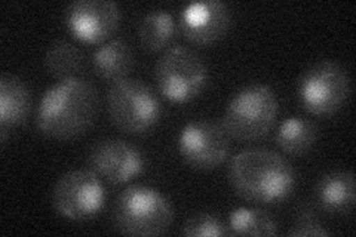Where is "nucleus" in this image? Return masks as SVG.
<instances>
[{"label":"nucleus","mask_w":356,"mask_h":237,"mask_svg":"<svg viewBox=\"0 0 356 237\" xmlns=\"http://www.w3.org/2000/svg\"><path fill=\"white\" fill-rule=\"evenodd\" d=\"M229 181L243 200L255 205H277L293 195L297 175L291 163L280 153L251 147L233 156Z\"/></svg>","instance_id":"f257e3e1"},{"label":"nucleus","mask_w":356,"mask_h":237,"mask_svg":"<svg viewBox=\"0 0 356 237\" xmlns=\"http://www.w3.org/2000/svg\"><path fill=\"white\" fill-rule=\"evenodd\" d=\"M98 92L83 77L63 79L49 86L38 107L39 131L54 140H72L85 133L98 113Z\"/></svg>","instance_id":"f03ea898"},{"label":"nucleus","mask_w":356,"mask_h":237,"mask_svg":"<svg viewBox=\"0 0 356 237\" xmlns=\"http://www.w3.org/2000/svg\"><path fill=\"white\" fill-rule=\"evenodd\" d=\"M174 220L170 199L158 188L131 184L116 197L113 222L118 231L128 236H161Z\"/></svg>","instance_id":"7ed1b4c3"},{"label":"nucleus","mask_w":356,"mask_h":237,"mask_svg":"<svg viewBox=\"0 0 356 237\" xmlns=\"http://www.w3.org/2000/svg\"><path fill=\"white\" fill-rule=\"evenodd\" d=\"M280 103L273 89L264 83L242 88L232 97L226 107L221 126L229 137L239 141L263 138L273 128Z\"/></svg>","instance_id":"20e7f679"},{"label":"nucleus","mask_w":356,"mask_h":237,"mask_svg":"<svg viewBox=\"0 0 356 237\" xmlns=\"http://www.w3.org/2000/svg\"><path fill=\"white\" fill-rule=\"evenodd\" d=\"M107 110L113 125L125 133L141 135L158 125L162 104L153 89L140 79L113 82L107 94Z\"/></svg>","instance_id":"39448f33"},{"label":"nucleus","mask_w":356,"mask_h":237,"mask_svg":"<svg viewBox=\"0 0 356 237\" xmlns=\"http://www.w3.org/2000/svg\"><path fill=\"white\" fill-rule=\"evenodd\" d=\"M154 79L165 98L177 104H186L204 92L209 73L197 52L175 44L163 51L156 63Z\"/></svg>","instance_id":"423d86ee"},{"label":"nucleus","mask_w":356,"mask_h":237,"mask_svg":"<svg viewBox=\"0 0 356 237\" xmlns=\"http://www.w3.org/2000/svg\"><path fill=\"white\" fill-rule=\"evenodd\" d=\"M298 99L315 116L337 113L350 95V77L336 61L316 63L305 72L298 82Z\"/></svg>","instance_id":"0eeeda50"},{"label":"nucleus","mask_w":356,"mask_h":237,"mask_svg":"<svg viewBox=\"0 0 356 237\" xmlns=\"http://www.w3.org/2000/svg\"><path fill=\"white\" fill-rule=\"evenodd\" d=\"M106 187L92 169H74L64 174L52 190V205L58 215L70 221H88L99 215L106 205Z\"/></svg>","instance_id":"6e6552de"},{"label":"nucleus","mask_w":356,"mask_h":237,"mask_svg":"<svg viewBox=\"0 0 356 237\" xmlns=\"http://www.w3.org/2000/svg\"><path fill=\"white\" fill-rule=\"evenodd\" d=\"M177 150L188 166L199 171H213L226 162L230 137L218 123L192 120L178 133Z\"/></svg>","instance_id":"1a4fd4ad"},{"label":"nucleus","mask_w":356,"mask_h":237,"mask_svg":"<svg viewBox=\"0 0 356 237\" xmlns=\"http://www.w3.org/2000/svg\"><path fill=\"white\" fill-rule=\"evenodd\" d=\"M65 27L85 43H104L118 30L120 9L111 0H76L65 9Z\"/></svg>","instance_id":"9d476101"},{"label":"nucleus","mask_w":356,"mask_h":237,"mask_svg":"<svg viewBox=\"0 0 356 237\" xmlns=\"http://www.w3.org/2000/svg\"><path fill=\"white\" fill-rule=\"evenodd\" d=\"M89 166L111 184H127L143 174L144 154L125 140L107 138L98 141L89 152Z\"/></svg>","instance_id":"9b49d317"},{"label":"nucleus","mask_w":356,"mask_h":237,"mask_svg":"<svg viewBox=\"0 0 356 237\" xmlns=\"http://www.w3.org/2000/svg\"><path fill=\"white\" fill-rule=\"evenodd\" d=\"M178 22L188 42L209 44L227 35L232 26V14L229 6L220 0H204L188 3Z\"/></svg>","instance_id":"f8f14e48"},{"label":"nucleus","mask_w":356,"mask_h":237,"mask_svg":"<svg viewBox=\"0 0 356 237\" xmlns=\"http://www.w3.org/2000/svg\"><path fill=\"white\" fill-rule=\"evenodd\" d=\"M31 110V94L21 79L3 74L0 79V137L6 141L8 131L24 123Z\"/></svg>","instance_id":"ddd939ff"},{"label":"nucleus","mask_w":356,"mask_h":237,"mask_svg":"<svg viewBox=\"0 0 356 237\" xmlns=\"http://www.w3.org/2000/svg\"><path fill=\"white\" fill-rule=\"evenodd\" d=\"M315 197L322 211L346 215L355 206V175L352 171H334L321 177Z\"/></svg>","instance_id":"4468645a"},{"label":"nucleus","mask_w":356,"mask_h":237,"mask_svg":"<svg viewBox=\"0 0 356 237\" xmlns=\"http://www.w3.org/2000/svg\"><path fill=\"white\" fill-rule=\"evenodd\" d=\"M92 65L95 73L104 81L118 82L132 72L136 54L127 40L120 38L108 39L92 54Z\"/></svg>","instance_id":"2eb2a0df"},{"label":"nucleus","mask_w":356,"mask_h":237,"mask_svg":"<svg viewBox=\"0 0 356 237\" xmlns=\"http://www.w3.org/2000/svg\"><path fill=\"white\" fill-rule=\"evenodd\" d=\"M137 33L141 47L149 52L163 51L177 33V21L166 9H153L138 21Z\"/></svg>","instance_id":"dca6fc26"},{"label":"nucleus","mask_w":356,"mask_h":237,"mask_svg":"<svg viewBox=\"0 0 356 237\" xmlns=\"http://www.w3.org/2000/svg\"><path fill=\"white\" fill-rule=\"evenodd\" d=\"M318 140V128L309 119L291 116L285 119L276 132V145L294 157L305 156L309 153Z\"/></svg>","instance_id":"f3484780"},{"label":"nucleus","mask_w":356,"mask_h":237,"mask_svg":"<svg viewBox=\"0 0 356 237\" xmlns=\"http://www.w3.org/2000/svg\"><path fill=\"white\" fill-rule=\"evenodd\" d=\"M43 63L44 69L51 76L63 81V79L74 77L79 73L83 64V54L74 43L69 40H57L48 48Z\"/></svg>","instance_id":"a211bd4d"},{"label":"nucleus","mask_w":356,"mask_h":237,"mask_svg":"<svg viewBox=\"0 0 356 237\" xmlns=\"http://www.w3.org/2000/svg\"><path fill=\"white\" fill-rule=\"evenodd\" d=\"M229 229L238 236H276L277 222L263 209L241 206L230 212Z\"/></svg>","instance_id":"6ab92c4d"},{"label":"nucleus","mask_w":356,"mask_h":237,"mask_svg":"<svg viewBox=\"0 0 356 237\" xmlns=\"http://www.w3.org/2000/svg\"><path fill=\"white\" fill-rule=\"evenodd\" d=\"M183 234L187 237H221L230 234V231L217 215L209 212H197L186 220Z\"/></svg>","instance_id":"aec40b11"},{"label":"nucleus","mask_w":356,"mask_h":237,"mask_svg":"<svg viewBox=\"0 0 356 237\" xmlns=\"http://www.w3.org/2000/svg\"><path fill=\"white\" fill-rule=\"evenodd\" d=\"M331 233L325 229L324 222L314 211H300L288 231V236H330Z\"/></svg>","instance_id":"412c9836"}]
</instances>
